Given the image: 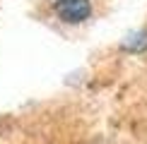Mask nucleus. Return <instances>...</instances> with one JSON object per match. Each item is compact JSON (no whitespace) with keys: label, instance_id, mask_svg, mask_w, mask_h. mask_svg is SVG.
<instances>
[{"label":"nucleus","instance_id":"nucleus-1","mask_svg":"<svg viewBox=\"0 0 147 144\" xmlns=\"http://www.w3.org/2000/svg\"><path fill=\"white\" fill-rule=\"evenodd\" d=\"M56 12H58V17L63 22L77 24V22H84L89 17L92 5H89V0H58Z\"/></svg>","mask_w":147,"mask_h":144},{"label":"nucleus","instance_id":"nucleus-2","mask_svg":"<svg viewBox=\"0 0 147 144\" xmlns=\"http://www.w3.org/2000/svg\"><path fill=\"white\" fill-rule=\"evenodd\" d=\"M145 46H147V34H138L125 43L128 51H140V48H145Z\"/></svg>","mask_w":147,"mask_h":144}]
</instances>
